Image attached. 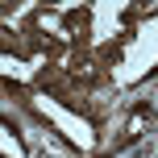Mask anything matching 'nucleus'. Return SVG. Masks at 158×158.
I'll return each instance as SVG.
<instances>
[{"label": "nucleus", "mask_w": 158, "mask_h": 158, "mask_svg": "<svg viewBox=\"0 0 158 158\" xmlns=\"http://www.w3.org/2000/svg\"><path fill=\"white\" fill-rule=\"evenodd\" d=\"M150 125H154V108H150V104H133V112H129L125 129H121V142H117V150H125V146L142 142V133H146Z\"/></svg>", "instance_id": "1"}, {"label": "nucleus", "mask_w": 158, "mask_h": 158, "mask_svg": "<svg viewBox=\"0 0 158 158\" xmlns=\"http://www.w3.org/2000/svg\"><path fill=\"white\" fill-rule=\"evenodd\" d=\"M0 137H4V158H29L25 154V142H21V133L13 129V121H0Z\"/></svg>", "instance_id": "3"}, {"label": "nucleus", "mask_w": 158, "mask_h": 158, "mask_svg": "<svg viewBox=\"0 0 158 158\" xmlns=\"http://www.w3.org/2000/svg\"><path fill=\"white\" fill-rule=\"evenodd\" d=\"M33 25H38L42 33H50V42H71V29H67V13H38L33 17Z\"/></svg>", "instance_id": "2"}]
</instances>
